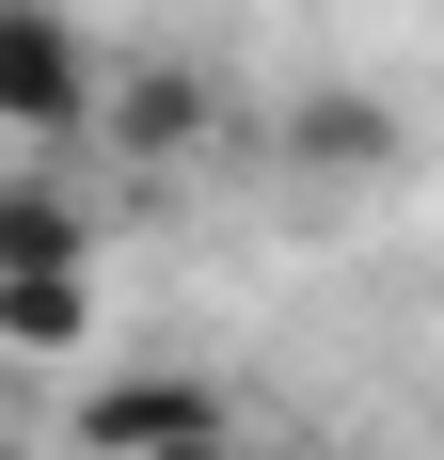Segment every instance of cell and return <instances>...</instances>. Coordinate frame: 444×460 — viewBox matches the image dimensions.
I'll use <instances>...</instances> for the list:
<instances>
[{"label":"cell","mask_w":444,"mask_h":460,"mask_svg":"<svg viewBox=\"0 0 444 460\" xmlns=\"http://www.w3.org/2000/svg\"><path fill=\"white\" fill-rule=\"evenodd\" d=\"M111 95H95V48L64 0H0V128L16 143H80Z\"/></svg>","instance_id":"cell-1"},{"label":"cell","mask_w":444,"mask_h":460,"mask_svg":"<svg viewBox=\"0 0 444 460\" xmlns=\"http://www.w3.org/2000/svg\"><path fill=\"white\" fill-rule=\"evenodd\" d=\"M222 429H238V397L191 381V366H111V381L80 397V445H95V460H207Z\"/></svg>","instance_id":"cell-2"},{"label":"cell","mask_w":444,"mask_h":460,"mask_svg":"<svg viewBox=\"0 0 444 460\" xmlns=\"http://www.w3.org/2000/svg\"><path fill=\"white\" fill-rule=\"evenodd\" d=\"M270 143H286L302 175H381V159H397V95L317 80V95H286V111H270Z\"/></svg>","instance_id":"cell-3"},{"label":"cell","mask_w":444,"mask_h":460,"mask_svg":"<svg viewBox=\"0 0 444 460\" xmlns=\"http://www.w3.org/2000/svg\"><path fill=\"white\" fill-rule=\"evenodd\" d=\"M95 270V207L64 175H0V286H64Z\"/></svg>","instance_id":"cell-4"},{"label":"cell","mask_w":444,"mask_h":460,"mask_svg":"<svg viewBox=\"0 0 444 460\" xmlns=\"http://www.w3.org/2000/svg\"><path fill=\"white\" fill-rule=\"evenodd\" d=\"M222 111H207V80H128L111 95V159H191Z\"/></svg>","instance_id":"cell-5"},{"label":"cell","mask_w":444,"mask_h":460,"mask_svg":"<svg viewBox=\"0 0 444 460\" xmlns=\"http://www.w3.org/2000/svg\"><path fill=\"white\" fill-rule=\"evenodd\" d=\"M95 333V270H64V286H0V349H32V366H64Z\"/></svg>","instance_id":"cell-6"},{"label":"cell","mask_w":444,"mask_h":460,"mask_svg":"<svg viewBox=\"0 0 444 460\" xmlns=\"http://www.w3.org/2000/svg\"><path fill=\"white\" fill-rule=\"evenodd\" d=\"M207 460H302V445H238V429H222V445H207Z\"/></svg>","instance_id":"cell-7"},{"label":"cell","mask_w":444,"mask_h":460,"mask_svg":"<svg viewBox=\"0 0 444 460\" xmlns=\"http://www.w3.org/2000/svg\"><path fill=\"white\" fill-rule=\"evenodd\" d=\"M0 460H16V445H0Z\"/></svg>","instance_id":"cell-8"}]
</instances>
